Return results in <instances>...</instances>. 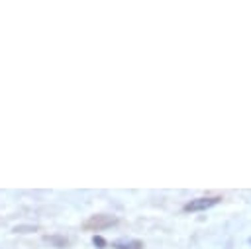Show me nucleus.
I'll use <instances>...</instances> for the list:
<instances>
[{"label": "nucleus", "instance_id": "obj_5", "mask_svg": "<svg viewBox=\"0 0 251 249\" xmlns=\"http://www.w3.org/2000/svg\"><path fill=\"white\" fill-rule=\"evenodd\" d=\"M37 227L35 225H16L14 227V231H18V233H29V231H35Z\"/></svg>", "mask_w": 251, "mask_h": 249}, {"label": "nucleus", "instance_id": "obj_3", "mask_svg": "<svg viewBox=\"0 0 251 249\" xmlns=\"http://www.w3.org/2000/svg\"><path fill=\"white\" fill-rule=\"evenodd\" d=\"M112 247L114 249H143L145 245L139 239H127V237H124V239H116L112 243Z\"/></svg>", "mask_w": 251, "mask_h": 249}, {"label": "nucleus", "instance_id": "obj_1", "mask_svg": "<svg viewBox=\"0 0 251 249\" xmlns=\"http://www.w3.org/2000/svg\"><path fill=\"white\" fill-rule=\"evenodd\" d=\"M118 224V218L116 216H108V214H96V216H90L86 222H84V229H90V231H102V229H108L112 225Z\"/></svg>", "mask_w": 251, "mask_h": 249}, {"label": "nucleus", "instance_id": "obj_4", "mask_svg": "<svg viewBox=\"0 0 251 249\" xmlns=\"http://www.w3.org/2000/svg\"><path fill=\"white\" fill-rule=\"evenodd\" d=\"M43 241L53 245V247H67V243H69V239L63 237V235H45Z\"/></svg>", "mask_w": 251, "mask_h": 249}, {"label": "nucleus", "instance_id": "obj_6", "mask_svg": "<svg viewBox=\"0 0 251 249\" xmlns=\"http://www.w3.org/2000/svg\"><path fill=\"white\" fill-rule=\"evenodd\" d=\"M92 243H94L98 249H104V247H106V239L100 237V235H94V237H92Z\"/></svg>", "mask_w": 251, "mask_h": 249}, {"label": "nucleus", "instance_id": "obj_7", "mask_svg": "<svg viewBox=\"0 0 251 249\" xmlns=\"http://www.w3.org/2000/svg\"><path fill=\"white\" fill-rule=\"evenodd\" d=\"M249 245H251V237H249Z\"/></svg>", "mask_w": 251, "mask_h": 249}, {"label": "nucleus", "instance_id": "obj_2", "mask_svg": "<svg viewBox=\"0 0 251 249\" xmlns=\"http://www.w3.org/2000/svg\"><path fill=\"white\" fill-rule=\"evenodd\" d=\"M222 202V196H200V198H194L190 202H186L182 206L184 212H202V210H208L216 204Z\"/></svg>", "mask_w": 251, "mask_h": 249}]
</instances>
